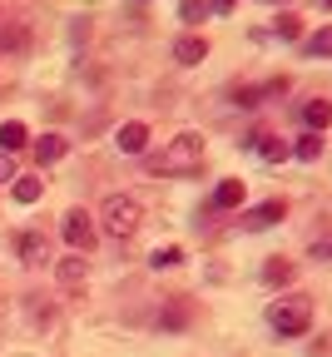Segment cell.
I'll use <instances>...</instances> for the list:
<instances>
[{
	"mask_svg": "<svg viewBox=\"0 0 332 357\" xmlns=\"http://www.w3.org/2000/svg\"><path fill=\"white\" fill-rule=\"evenodd\" d=\"M312 323V303L308 298H273L268 303V328L278 337H303Z\"/></svg>",
	"mask_w": 332,
	"mask_h": 357,
	"instance_id": "1",
	"label": "cell"
},
{
	"mask_svg": "<svg viewBox=\"0 0 332 357\" xmlns=\"http://www.w3.org/2000/svg\"><path fill=\"white\" fill-rule=\"evenodd\" d=\"M100 229L110 238H134L139 234V204L129 194H110L105 208H100Z\"/></svg>",
	"mask_w": 332,
	"mask_h": 357,
	"instance_id": "2",
	"label": "cell"
},
{
	"mask_svg": "<svg viewBox=\"0 0 332 357\" xmlns=\"http://www.w3.org/2000/svg\"><path fill=\"white\" fill-rule=\"evenodd\" d=\"M204 134H194V129H188V134H179V139L164 149V159H154V169H164V174H188V169H199L204 164Z\"/></svg>",
	"mask_w": 332,
	"mask_h": 357,
	"instance_id": "3",
	"label": "cell"
},
{
	"mask_svg": "<svg viewBox=\"0 0 332 357\" xmlns=\"http://www.w3.org/2000/svg\"><path fill=\"white\" fill-rule=\"evenodd\" d=\"M60 234H65L70 253H89V248H94V213L70 208V213H65V223H60Z\"/></svg>",
	"mask_w": 332,
	"mask_h": 357,
	"instance_id": "4",
	"label": "cell"
},
{
	"mask_svg": "<svg viewBox=\"0 0 332 357\" xmlns=\"http://www.w3.org/2000/svg\"><path fill=\"white\" fill-rule=\"evenodd\" d=\"M243 144H248V149H258V159H263V164H282V159L293 154V144H288V139H278V134H248Z\"/></svg>",
	"mask_w": 332,
	"mask_h": 357,
	"instance_id": "5",
	"label": "cell"
},
{
	"mask_svg": "<svg viewBox=\"0 0 332 357\" xmlns=\"http://www.w3.org/2000/svg\"><path fill=\"white\" fill-rule=\"evenodd\" d=\"M282 213H288V204H282V199H268V204H258V208L243 213V229H248V234H263V229H273Z\"/></svg>",
	"mask_w": 332,
	"mask_h": 357,
	"instance_id": "6",
	"label": "cell"
},
{
	"mask_svg": "<svg viewBox=\"0 0 332 357\" xmlns=\"http://www.w3.org/2000/svg\"><path fill=\"white\" fill-rule=\"evenodd\" d=\"M114 144H119V154H144V149H149V124H144V119H129V124H119Z\"/></svg>",
	"mask_w": 332,
	"mask_h": 357,
	"instance_id": "7",
	"label": "cell"
},
{
	"mask_svg": "<svg viewBox=\"0 0 332 357\" xmlns=\"http://www.w3.org/2000/svg\"><path fill=\"white\" fill-rule=\"evenodd\" d=\"M55 278H60V288H80V283L89 278V258H84V253L60 258V263H55Z\"/></svg>",
	"mask_w": 332,
	"mask_h": 357,
	"instance_id": "8",
	"label": "cell"
},
{
	"mask_svg": "<svg viewBox=\"0 0 332 357\" xmlns=\"http://www.w3.org/2000/svg\"><path fill=\"white\" fill-rule=\"evenodd\" d=\"M209 55V40L204 35H183V40H174V60L179 65H199Z\"/></svg>",
	"mask_w": 332,
	"mask_h": 357,
	"instance_id": "9",
	"label": "cell"
},
{
	"mask_svg": "<svg viewBox=\"0 0 332 357\" xmlns=\"http://www.w3.org/2000/svg\"><path fill=\"white\" fill-rule=\"evenodd\" d=\"M65 149H70V144L60 139V134H45V139H35V164H40V169H50V164L65 159Z\"/></svg>",
	"mask_w": 332,
	"mask_h": 357,
	"instance_id": "10",
	"label": "cell"
},
{
	"mask_svg": "<svg viewBox=\"0 0 332 357\" xmlns=\"http://www.w3.org/2000/svg\"><path fill=\"white\" fill-rule=\"evenodd\" d=\"M188 318H194V307H188V298H174L164 312H159V328L164 333H179V328H188Z\"/></svg>",
	"mask_w": 332,
	"mask_h": 357,
	"instance_id": "11",
	"label": "cell"
},
{
	"mask_svg": "<svg viewBox=\"0 0 332 357\" xmlns=\"http://www.w3.org/2000/svg\"><path fill=\"white\" fill-rule=\"evenodd\" d=\"M30 144V129L20 124V119H6L0 124V154H15V149H25Z\"/></svg>",
	"mask_w": 332,
	"mask_h": 357,
	"instance_id": "12",
	"label": "cell"
},
{
	"mask_svg": "<svg viewBox=\"0 0 332 357\" xmlns=\"http://www.w3.org/2000/svg\"><path fill=\"white\" fill-rule=\"evenodd\" d=\"M15 253H20V263H45V258H50L45 234H20V238H15Z\"/></svg>",
	"mask_w": 332,
	"mask_h": 357,
	"instance_id": "13",
	"label": "cell"
},
{
	"mask_svg": "<svg viewBox=\"0 0 332 357\" xmlns=\"http://www.w3.org/2000/svg\"><path fill=\"white\" fill-rule=\"evenodd\" d=\"M10 194H15V204H40V194H45V178L15 174V178H10Z\"/></svg>",
	"mask_w": 332,
	"mask_h": 357,
	"instance_id": "14",
	"label": "cell"
},
{
	"mask_svg": "<svg viewBox=\"0 0 332 357\" xmlns=\"http://www.w3.org/2000/svg\"><path fill=\"white\" fill-rule=\"evenodd\" d=\"M243 204V178H223L213 189V208H239Z\"/></svg>",
	"mask_w": 332,
	"mask_h": 357,
	"instance_id": "15",
	"label": "cell"
},
{
	"mask_svg": "<svg viewBox=\"0 0 332 357\" xmlns=\"http://www.w3.org/2000/svg\"><path fill=\"white\" fill-rule=\"evenodd\" d=\"M303 55H312V60H327L332 55V25H322V30H312L303 40Z\"/></svg>",
	"mask_w": 332,
	"mask_h": 357,
	"instance_id": "16",
	"label": "cell"
},
{
	"mask_svg": "<svg viewBox=\"0 0 332 357\" xmlns=\"http://www.w3.org/2000/svg\"><path fill=\"white\" fill-rule=\"evenodd\" d=\"M263 283H268V288H288V283H293V263L268 258V263H263Z\"/></svg>",
	"mask_w": 332,
	"mask_h": 357,
	"instance_id": "17",
	"label": "cell"
},
{
	"mask_svg": "<svg viewBox=\"0 0 332 357\" xmlns=\"http://www.w3.org/2000/svg\"><path fill=\"white\" fill-rule=\"evenodd\" d=\"M303 119H308V134H322V129L332 124V105H327V100H312V105L303 109Z\"/></svg>",
	"mask_w": 332,
	"mask_h": 357,
	"instance_id": "18",
	"label": "cell"
},
{
	"mask_svg": "<svg viewBox=\"0 0 332 357\" xmlns=\"http://www.w3.org/2000/svg\"><path fill=\"white\" fill-rule=\"evenodd\" d=\"M322 144H327L322 134H303V139L293 144V154H298L303 164H317V159H322Z\"/></svg>",
	"mask_w": 332,
	"mask_h": 357,
	"instance_id": "19",
	"label": "cell"
},
{
	"mask_svg": "<svg viewBox=\"0 0 332 357\" xmlns=\"http://www.w3.org/2000/svg\"><path fill=\"white\" fill-rule=\"evenodd\" d=\"M179 20H183V25L209 20V0H179Z\"/></svg>",
	"mask_w": 332,
	"mask_h": 357,
	"instance_id": "20",
	"label": "cell"
},
{
	"mask_svg": "<svg viewBox=\"0 0 332 357\" xmlns=\"http://www.w3.org/2000/svg\"><path fill=\"white\" fill-rule=\"evenodd\" d=\"M149 263H154V268H179V263H183V248H179V243H164V248L149 253Z\"/></svg>",
	"mask_w": 332,
	"mask_h": 357,
	"instance_id": "21",
	"label": "cell"
},
{
	"mask_svg": "<svg viewBox=\"0 0 332 357\" xmlns=\"http://www.w3.org/2000/svg\"><path fill=\"white\" fill-rule=\"evenodd\" d=\"M273 35H278V40H303V20H298V15H278V20H273Z\"/></svg>",
	"mask_w": 332,
	"mask_h": 357,
	"instance_id": "22",
	"label": "cell"
},
{
	"mask_svg": "<svg viewBox=\"0 0 332 357\" xmlns=\"http://www.w3.org/2000/svg\"><path fill=\"white\" fill-rule=\"evenodd\" d=\"M15 178V164H10V154H0V184H10Z\"/></svg>",
	"mask_w": 332,
	"mask_h": 357,
	"instance_id": "23",
	"label": "cell"
},
{
	"mask_svg": "<svg viewBox=\"0 0 332 357\" xmlns=\"http://www.w3.org/2000/svg\"><path fill=\"white\" fill-rule=\"evenodd\" d=\"M233 6H239V0H209V15H228Z\"/></svg>",
	"mask_w": 332,
	"mask_h": 357,
	"instance_id": "24",
	"label": "cell"
},
{
	"mask_svg": "<svg viewBox=\"0 0 332 357\" xmlns=\"http://www.w3.org/2000/svg\"><path fill=\"white\" fill-rule=\"evenodd\" d=\"M312 258H327V263H332V238H322V243H312Z\"/></svg>",
	"mask_w": 332,
	"mask_h": 357,
	"instance_id": "25",
	"label": "cell"
},
{
	"mask_svg": "<svg viewBox=\"0 0 332 357\" xmlns=\"http://www.w3.org/2000/svg\"><path fill=\"white\" fill-rule=\"evenodd\" d=\"M312 6H317V10H332V0H312Z\"/></svg>",
	"mask_w": 332,
	"mask_h": 357,
	"instance_id": "26",
	"label": "cell"
},
{
	"mask_svg": "<svg viewBox=\"0 0 332 357\" xmlns=\"http://www.w3.org/2000/svg\"><path fill=\"white\" fill-rule=\"evenodd\" d=\"M134 6H144V0H134Z\"/></svg>",
	"mask_w": 332,
	"mask_h": 357,
	"instance_id": "27",
	"label": "cell"
}]
</instances>
